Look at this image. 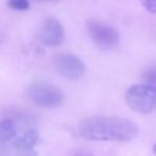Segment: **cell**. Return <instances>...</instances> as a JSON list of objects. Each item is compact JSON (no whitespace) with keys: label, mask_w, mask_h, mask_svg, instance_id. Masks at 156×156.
Masks as SVG:
<instances>
[{"label":"cell","mask_w":156,"mask_h":156,"mask_svg":"<svg viewBox=\"0 0 156 156\" xmlns=\"http://www.w3.org/2000/svg\"><path fill=\"white\" fill-rule=\"evenodd\" d=\"M38 40L49 48L58 46L65 40V30L58 20L55 17H48L44 20L37 33Z\"/></svg>","instance_id":"5b68a950"},{"label":"cell","mask_w":156,"mask_h":156,"mask_svg":"<svg viewBox=\"0 0 156 156\" xmlns=\"http://www.w3.org/2000/svg\"><path fill=\"white\" fill-rule=\"evenodd\" d=\"M144 6L150 13H156V0H144Z\"/></svg>","instance_id":"8fae6325"},{"label":"cell","mask_w":156,"mask_h":156,"mask_svg":"<svg viewBox=\"0 0 156 156\" xmlns=\"http://www.w3.org/2000/svg\"><path fill=\"white\" fill-rule=\"evenodd\" d=\"M16 135V126L12 119H0V143L11 140Z\"/></svg>","instance_id":"ba28073f"},{"label":"cell","mask_w":156,"mask_h":156,"mask_svg":"<svg viewBox=\"0 0 156 156\" xmlns=\"http://www.w3.org/2000/svg\"><path fill=\"white\" fill-rule=\"evenodd\" d=\"M89 33L94 43L102 50H111L117 46L119 41L118 32L104 23L100 22H90L88 26Z\"/></svg>","instance_id":"8992f818"},{"label":"cell","mask_w":156,"mask_h":156,"mask_svg":"<svg viewBox=\"0 0 156 156\" xmlns=\"http://www.w3.org/2000/svg\"><path fill=\"white\" fill-rule=\"evenodd\" d=\"M7 6L12 10L24 11L29 9V1L28 0H7Z\"/></svg>","instance_id":"30bf717a"},{"label":"cell","mask_w":156,"mask_h":156,"mask_svg":"<svg viewBox=\"0 0 156 156\" xmlns=\"http://www.w3.org/2000/svg\"><path fill=\"white\" fill-rule=\"evenodd\" d=\"M35 1H52V0H35Z\"/></svg>","instance_id":"4fadbf2b"},{"label":"cell","mask_w":156,"mask_h":156,"mask_svg":"<svg viewBox=\"0 0 156 156\" xmlns=\"http://www.w3.org/2000/svg\"><path fill=\"white\" fill-rule=\"evenodd\" d=\"M27 94L35 105L45 108L56 107L63 101V95L61 90L46 82L32 83L27 89Z\"/></svg>","instance_id":"3957f363"},{"label":"cell","mask_w":156,"mask_h":156,"mask_svg":"<svg viewBox=\"0 0 156 156\" xmlns=\"http://www.w3.org/2000/svg\"><path fill=\"white\" fill-rule=\"evenodd\" d=\"M143 79L147 83V84H151V85H155L156 87V63L147 67L144 73H143Z\"/></svg>","instance_id":"9c48e42d"},{"label":"cell","mask_w":156,"mask_h":156,"mask_svg":"<svg viewBox=\"0 0 156 156\" xmlns=\"http://www.w3.org/2000/svg\"><path fill=\"white\" fill-rule=\"evenodd\" d=\"M152 151H154V154H155V155H156V144H155V145H154V147H152Z\"/></svg>","instance_id":"7c38bea8"},{"label":"cell","mask_w":156,"mask_h":156,"mask_svg":"<svg viewBox=\"0 0 156 156\" xmlns=\"http://www.w3.org/2000/svg\"><path fill=\"white\" fill-rule=\"evenodd\" d=\"M39 133L35 129H29L27 132H24V134L18 138L13 146L16 149V151H23V150H34V146L39 143Z\"/></svg>","instance_id":"52a82bcc"},{"label":"cell","mask_w":156,"mask_h":156,"mask_svg":"<svg viewBox=\"0 0 156 156\" xmlns=\"http://www.w3.org/2000/svg\"><path fill=\"white\" fill-rule=\"evenodd\" d=\"M127 105L139 113H150L156 110V87L151 84H135L124 94Z\"/></svg>","instance_id":"7a4b0ae2"},{"label":"cell","mask_w":156,"mask_h":156,"mask_svg":"<svg viewBox=\"0 0 156 156\" xmlns=\"http://www.w3.org/2000/svg\"><path fill=\"white\" fill-rule=\"evenodd\" d=\"M78 134L88 140L129 141L138 135V127L123 117L94 116L79 123Z\"/></svg>","instance_id":"6da1fadb"},{"label":"cell","mask_w":156,"mask_h":156,"mask_svg":"<svg viewBox=\"0 0 156 156\" xmlns=\"http://www.w3.org/2000/svg\"><path fill=\"white\" fill-rule=\"evenodd\" d=\"M54 65L56 71L65 78L71 80H77L84 74V63L83 61L73 54L61 52L55 56Z\"/></svg>","instance_id":"277c9868"}]
</instances>
